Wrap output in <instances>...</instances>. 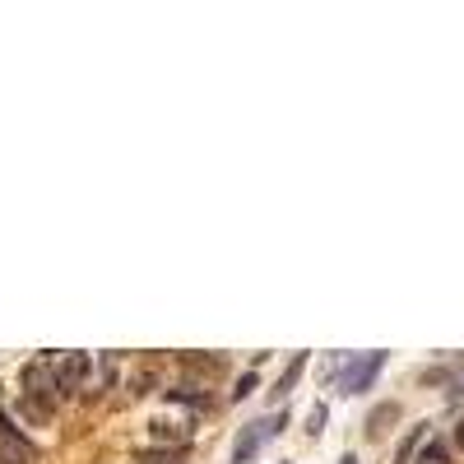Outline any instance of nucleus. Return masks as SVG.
<instances>
[{"instance_id": "obj_11", "label": "nucleus", "mask_w": 464, "mask_h": 464, "mask_svg": "<svg viewBox=\"0 0 464 464\" xmlns=\"http://www.w3.org/2000/svg\"><path fill=\"white\" fill-rule=\"evenodd\" d=\"M302 367H306V353H297V358L284 367V376H279V385H275V395H288V391H293L297 376H302Z\"/></svg>"}, {"instance_id": "obj_13", "label": "nucleus", "mask_w": 464, "mask_h": 464, "mask_svg": "<svg viewBox=\"0 0 464 464\" xmlns=\"http://www.w3.org/2000/svg\"><path fill=\"white\" fill-rule=\"evenodd\" d=\"M413 464H450V450H446L441 441H428V446H422V455H418Z\"/></svg>"}, {"instance_id": "obj_6", "label": "nucleus", "mask_w": 464, "mask_h": 464, "mask_svg": "<svg viewBox=\"0 0 464 464\" xmlns=\"http://www.w3.org/2000/svg\"><path fill=\"white\" fill-rule=\"evenodd\" d=\"M89 367H93V362H89V353H70V358H65V367L56 372V381H61V395H65V400L74 395V385H80V381L89 376Z\"/></svg>"}, {"instance_id": "obj_7", "label": "nucleus", "mask_w": 464, "mask_h": 464, "mask_svg": "<svg viewBox=\"0 0 464 464\" xmlns=\"http://www.w3.org/2000/svg\"><path fill=\"white\" fill-rule=\"evenodd\" d=\"M391 422H400V404H376L372 418H367V437H372V441L385 437V432H391Z\"/></svg>"}, {"instance_id": "obj_10", "label": "nucleus", "mask_w": 464, "mask_h": 464, "mask_svg": "<svg viewBox=\"0 0 464 464\" xmlns=\"http://www.w3.org/2000/svg\"><path fill=\"white\" fill-rule=\"evenodd\" d=\"M422 437H428V422H418V428H413V432L400 441V450H395V464H409V459H413V450L422 446Z\"/></svg>"}, {"instance_id": "obj_3", "label": "nucleus", "mask_w": 464, "mask_h": 464, "mask_svg": "<svg viewBox=\"0 0 464 464\" xmlns=\"http://www.w3.org/2000/svg\"><path fill=\"white\" fill-rule=\"evenodd\" d=\"M0 459H10V464H33L37 459V446L14 428L5 409H0Z\"/></svg>"}, {"instance_id": "obj_9", "label": "nucleus", "mask_w": 464, "mask_h": 464, "mask_svg": "<svg viewBox=\"0 0 464 464\" xmlns=\"http://www.w3.org/2000/svg\"><path fill=\"white\" fill-rule=\"evenodd\" d=\"M181 367H186V372H196V376H218L227 362H223V358H200V353H186V358H181Z\"/></svg>"}, {"instance_id": "obj_8", "label": "nucleus", "mask_w": 464, "mask_h": 464, "mask_svg": "<svg viewBox=\"0 0 464 464\" xmlns=\"http://www.w3.org/2000/svg\"><path fill=\"white\" fill-rule=\"evenodd\" d=\"M149 437H153V446H163V450L186 446V428H172V422H163V418H153V422H149Z\"/></svg>"}, {"instance_id": "obj_2", "label": "nucleus", "mask_w": 464, "mask_h": 464, "mask_svg": "<svg viewBox=\"0 0 464 464\" xmlns=\"http://www.w3.org/2000/svg\"><path fill=\"white\" fill-rule=\"evenodd\" d=\"M385 367V353L376 348V353H362V358H353V362H343V376H339V391L343 395H362L367 385L376 381V372Z\"/></svg>"}, {"instance_id": "obj_20", "label": "nucleus", "mask_w": 464, "mask_h": 464, "mask_svg": "<svg viewBox=\"0 0 464 464\" xmlns=\"http://www.w3.org/2000/svg\"><path fill=\"white\" fill-rule=\"evenodd\" d=\"M0 464H10V459H0Z\"/></svg>"}, {"instance_id": "obj_5", "label": "nucleus", "mask_w": 464, "mask_h": 464, "mask_svg": "<svg viewBox=\"0 0 464 464\" xmlns=\"http://www.w3.org/2000/svg\"><path fill=\"white\" fill-rule=\"evenodd\" d=\"M14 409H19L24 422H33V428H47V422L56 418V404H52V400H37V395H19Z\"/></svg>"}, {"instance_id": "obj_18", "label": "nucleus", "mask_w": 464, "mask_h": 464, "mask_svg": "<svg viewBox=\"0 0 464 464\" xmlns=\"http://www.w3.org/2000/svg\"><path fill=\"white\" fill-rule=\"evenodd\" d=\"M339 464H358V455H343V459H339Z\"/></svg>"}, {"instance_id": "obj_16", "label": "nucleus", "mask_w": 464, "mask_h": 464, "mask_svg": "<svg viewBox=\"0 0 464 464\" xmlns=\"http://www.w3.org/2000/svg\"><path fill=\"white\" fill-rule=\"evenodd\" d=\"M306 432H312V437H321V432H325V404H316V409H312V418H306Z\"/></svg>"}, {"instance_id": "obj_1", "label": "nucleus", "mask_w": 464, "mask_h": 464, "mask_svg": "<svg viewBox=\"0 0 464 464\" xmlns=\"http://www.w3.org/2000/svg\"><path fill=\"white\" fill-rule=\"evenodd\" d=\"M279 432H284V413H269V418L251 422V428H242L237 432V446H232V464H246L269 437H279Z\"/></svg>"}, {"instance_id": "obj_12", "label": "nucleus", "mask_w": 464, "mask_h": 464, "mask_svg": "<svg viewBox=\"0 0 464 464\" xmlns=\"http://www.w3.org/2000/svg\"><path fill=\"white\" fill-rule=\"evenodd\" d=\"M135 464H181V450H163V446H149L135 455Z\"/></svg>"}, {"instance_id": "obj_19", "label": "nucleus", "mask_w": 464, "mask_h": 464, "mask_svg": "<svg viewBox=\"0 0 464 464\" xmlns=\"http://www.w3.org/2000/svg\"><path fill=\"white\" fill-rule=\"evenodd\" d=\"M455 395H464V385H459V391H455Z\"/></svg>"}, {"instance_id": "obj_15", "label": "nucleus", "mask_w": 464, "mask_h": 464, "mask_svg": "<svg viewBox=\"0 0 464 464\" xmlns=\"http://www.w3.org/2000/svg\"><path fill=\"white\" fill-rule=\"evenodd\" d=\"M256 385H260V381H256V372H246V376L237 381V391H232V404H242V400H246V395L256 391Z\"/></svg>"}, {"instance_id": "obj_14", "label": "nucleus", "mask_w": 464, "mask_h": 464, "mask_svg": "<svg viewBox=\"0 0 464 464\" xmlns=\"http://www.w3.org/2000/svg\"><path fill=\"white\" fill-rule=\"evenodd\" d=\"M168 400H172V404H177V400H186V404H200V409L209 404V395H200L196 385H181V391H168Z\"/></svg>"}, {"instance_id": "obj_17", "label": "nucleus", "mask_w": 464, "mask_h": 464, "mask_svg": "<svg viewBox=\"0 0 464 464\" xmlns=\"http://www.w3.org/2000/svg\"><path fill=\"white\" fill-rule=\"evenodd\" d=\"M153 381H159V376H153V372L144 367V372H135V381H130V391H135V395H149V385H153Z\"/></svg>"}, {"instance_id": "obj_4", "label": "nucleus", "mask_w": 464, "mask_h": 464, "mask_svg": "<svg viewBox=\"0 0 464 464\" xmlns=\"http://www.w3.org/2000/svg\"><path fill=\"white\" fill-rule=\"evenodd\" d=\"M24 395H37V400H61V381L47 372V362H33V367H24Z\"/></svg>"}]
</instances>
